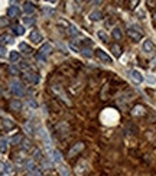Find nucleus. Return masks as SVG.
Listing matches in <instances>:
<instances>
[{"mask_svg":"<svg viewBox=\"0 0 156 176\" xmlns=\"http://www.w3.org/2000/svg\"><path fill=\"white\" fill-rule=\"evenodd\" d=\"M127 35H129V38H132L135 42H137V40L142 39V30H140L139 27H136V26L129 27V29H127Z\"/></svg>","mask_w":156,"mask_h":176,"instance_id":"f257e3e1","label":"nucleus"},{"mask_svg":"<svg viewBox=\"0 0 156 176\" xmlns=\"http://www.w3.org/2000/svg\"><path fill=\"white\" fill-rule=\"evenodd\" d=\"M130 78L133 82H136V84H142L143 82V75L140 74V71H137V69H132L130 71Z\"/></svg>","mask_w":156,"mask_h":176,"instance_id":"f03ea898","label":"nucleus"},{"mask_svg":"<svg viewBox=\"0 0 156 176\" xmlns=\"http://www.w3.org/2000/svg\"><path fill=\"white\" fill-rule=\"evenodd\" d=\"M96 55H97V58L100 59L101 62H104V64H111V62H113L111 56H109V55H107V53L104 52V51H101V49H97Z\"/></svg>","mask_w":156,"mask_h":176,"instance_id":"7ed1b4c3","label":"nucleus"},{"mask_svg":"<svg viewBox=\"0 0 156 176\" xmlns=\"http://www.w3.org/2000/svg\"><path fill=\"white\" fill-rule=\"evenodd\" d=\"M143 52H146V53H150V52H153L155 51V45H153V42L150 39H146L145 42H143Z\"/></svg>","mask_w":156,"mask_h":176,"instance_id":"20e7f679","label":"nucleus"},{"mask_svg":"<svg viewBox=\"0 0 156 176\" xmlns=\"http://www.w3.org/2000/svg\"><path fill=\"white\" fill-rule=\"evenodd\" d=\"M83 149H84V143H77L71 150H70V157L75 156V155H77V153H80Z\"/></svg>","mask_w":156,"mask_h":176,"instance_id":"39448f33","label":"nucleus"},{"mask_svg":"<svg viewBox=\"0 0 156 176\" xmlns=\"http://www.w3.org/2000/svg\"><path fill=\"white\" fill-rule=\"evenodd\" d=\"M146 111H145V107L143 105H136L133 110H132V114L133 116H143Z\"/></svg>","mask_w":156,"mask_h":176,"instance_id":"423d86ee","label":"nucleus"},{"mask_svg":"<svg viewBox=\"0 0 156 176\" xmlns=\"http://www.w3.org/2000/svg\"><path fill=\"white\" fill-rule=\"evenodd\" d=\"M113 38L117 40H120L122 38H123V32H122V29L120 27H113Z\"/></svg>","mask_w":156,"mask_h":176,"instance_id":"0eeeda50","label":"nucleus"},{"mask_svg":"<svg viewBox=\"0 0 156 176\" xmlns=\"http://www.w3.org/2000/svg\"><path fill=\"white\" fill-rule=\"evenodd\" d=\"M101 18H103V14H101V12H100V10H94V12H91V13H90V19L94 20V22L100 20Z\"/></svg>","mask_w":156,"mask_h":176,"instance_id":"6e6552de","label":"nucleus"},{"mask_svg":"<svg viewBox=\"0 0 156 176\" xmlns=\"http://www.w3.org/2000/svg\"><path fill=\"white\" fill-rule=\"evenodd\" d=\"M52 51V45H49V43H45V45L42 46V49H41V55H48V53H51Z\"/></svg>","mask_w":156,"mask_h":176,"instance_id":"1a4fd4ad","label":"nucleus"},{"mask_svg":"<svg viewBox=\"0 0 156 176\" xmlns=\"http://www.w3.org/2000/svg\"><path fill=\"white\" fill-rule=\"evenodd\" d=\"M85 165H87L85 162H81L80 165H77V175L78 176H81L85 172V170H87V168H83V166H85Z\"/></svg>","mask_w":156,"mask_h":176,"instance_id":"9d476101","label":"nucleus"},{"mask_svg":"<svg viewBox=\"0 0 156 176\" xmlns=\"http://www.w3.org/2000/svg\"><path fill=\"white\" fill-rule=\"evenodd\" d=\"M111 52L114 53V56H117V58H119V56L122 55V48H120L119 45H113V46H111Z\"/></svg>","mask_w":156,"mask_h":176,"instance_id":"9b49d317","label":"nucleus"},{"mask_svg":"<svg viewBox=\"0 0 156 176\" xmlns=\"http://www.w3.org/2000/svg\"><path fill=\"white\" fill-rule=\"evenodd\" d=\"M31 39H32L33 42H41V40H42V36H41L39 32H32L31 33Z\"/></svg>","mask_w":156,"mask_h":176,"instance_id":"f8f14e48","label":"nucleus"},{"mask_svg":"<svg viewBox=\"0 0 156 176\" xmlns=\"http://www.w3.org/2000/svg\"><path fill=\"white\" fill-rule=\"evenodd\" d=\"M97 35H98V38L103 40V42H107V40H109V36H107V33L104 32V30H98Z\"/></svg>","mask_w":156,"mask_h":176,"instance_id":"ddd939ff","label":"nucleus"},{"mask_svg":"<svg viewBox=\"0 0 156 176\" xmlns=\"http://www.w3.org/2000/svg\"><path fill=\"white\" fill-rule=\"evenodd\" d=\"M52 159H54L57 163L61 162V153H59V152H57V150H54V152H52Z\"/></svg>","mask_w":156,"mask_h":176,"instance_id":"4468645a","label":"nucleus"},{"mask_svg":"<svg viewBox=\"0 0 156 176\" xmlns=\"http://www.w3.org/2000/svg\"><path fill=\"white\" fill-rule=\"evenodd\" d=\"M58 170H59V173H61L62 176H70V172H68V169H65L64 166H59Z\"/></svg>","mask_w":156,"mask_h":176,"instance_id":"2eb2a0df","label":"nucleus"},{"mask_svg":"<svg viewBox=\"0 0 156 176\" xmlns=\"http://www.w3.org/2000/svg\"><path fill=\"white\" fill-rule=\"evenodd\" d=\"M146 81H148L149 84H156V77H153L152 74H149V75L146 77Z\"/></svg>","mask_w":156,"mask_h":176,"instance_id":"dca6fc26","label":"nucleus"},{"mask_svg":"<svg viewBox=\"0 0 156 176\" xmlns=\"http://www.w3.org/2000/svg\"><path fill=\"white\" fill-rule=\"evenodd\" d=\"M28 79L32 81V82H36V81H38V77H36L35 74H28Z\"/></svg>","mask_w":156,"mask_h":176,"instance_id":"f3484780","label":"nucleus"},{"mask_svg":"<svg viewBox=\"0 0 156 176\" xmlns=\"http://www.w3.org/2000/svg\"><path fill=\"white\" fill-rule=\"evenodd\" d=\"M83 53H84L85 56H91V49H88V48H84V49H83Z\"/></svg>","mask_w":156,"mask_h":176,"instance_id":"a211bd4d","label":"nucleus"},{"mask_svg":"<svg viewBox=\"0 0 156 176\" xmlns=\"http://www.w3.org/2000/svg\"><path fill=\"white\" fill-rule=\"evenodd\" d=\"M149 65H150V68H156V56H155L153 59H152V61H150V64H149Z\"/></svg>","mask_w":156,"mask_h":176,"instance_id":"6ab92c4d","label":"nucleus"},{"mask_svg":"<svg viewBox=\"0 0 156 176\" xmlns=\"http://www.w3.org/2000/svg\"><path fill=\"white\" fill-rule=\"evenodd\" d=\"M28 169H31V170L35 169V163H33V162H28Z\"/></svg>","mask_w":156,"mask_h":176,"instance_id":"aec40b11","label":"nucleus"},{"mask_svg":"<svg viewBox=\"0 0 156 176\" xmlns=\"http://www.w3.org/2000/svg\"><path fill=\"white\" fill-rule=\"evenodd\" d=\"M35 159H41V152L39 150H35Z\"/></svg>","mask_w":156,"mask_h":176,"instance_id":"412c9836","label":"nucleus"},{"mask_svg":"<svg viewBox=\"0 0 156 176\" xmlns=\"http://www.w3.org/2000/svg\"><path fill=\"white\" fill-rule=\"evenodd\" d=\"M13 107H15V108H19V107H20V104H19V103H13Z\"/></svg>","mask_w":156,"mask_h":176,"instance_id":"4be33fe9","label":"nucleus"},{"mask_svg":"<svg viewBox=\"0 0 156 176\" xmlns=\"http://www.w3.org/2000/svg\"><path fill=\"white\" fill-rule=\"evenodd\" d=\"M153 22H155V23H156V12H155V13H153Z\"/></svg>","mask_w":156,"mask_h":176,"instance_id":"5701e85b","label":"nucleus"}]
</instances>
